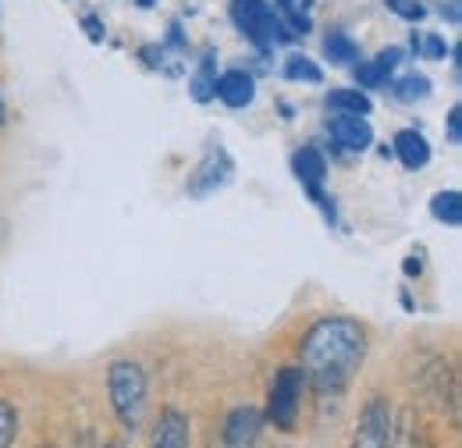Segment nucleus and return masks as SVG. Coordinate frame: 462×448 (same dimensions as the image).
Segmentation results:
<instances>
[{"label":"nucleus","instance_id":"f257e3e1","mask_svg":"<svg viewBox=\"0 0 462 448\" xmlns=\"http://www.w3.org/2000/svg\"><path fill=\"white\" fill-rule=\"evenodd\" d=\"M366 363V331L352 317H320L299 345V370L320 395H338Z\"/></svg>","mask_w":462,"mask_h":448},{"label":"nucleus","instance_id":"f03ea898","mask_svg":"<svg viewBox=\"0 0 462 448\" xmlns=\"http://www.w3.org/2000/svg\"><path fill=\"white\" fill-rule=\"evenodd\" d=\"M107 392H111V409H115L117 424L128 434H139L143 431V420H146V409H150V385H146L143 367L132 363V359L111 363V370H107Z\"/></svg>","mask_w":462,"mask_h":448},{"label":"nucleus","instance_id":"7ed1b4c3","mask_svg":"<svg viewBox=\"0 0 462 448\" xmlns=\"http://www.w3.org/2000/svg\"><path fill=\"white\" fill-rule=\"evenodd\" d=\"M231 22L260 51H267L274 43H291L295 40V33L285 25V18L274 14V7H267L263 0H231Z\"/></svg>","mask_w":462,"mask_h":448},{"label":"nucleus","instance_id":"20e7f679","mask_svg":"<svg viewBox=\"0 0 462 448\" xmlns=\"http://www.w3.org/2000/svg\"><path fill=\"white\" fill-rule=\"evenodd\" d=\"M302 392H306V374H302L299 367L278 370V378H274V385H271V395H267V420H271L278 431H295Z\"/></svg>","mask_w":462,"mask_h":448},{"label":"nucleus","instance_id":"39448f33","mask_svg":"<svg viewBox=\"0 0 462 448\" xmlns=\"http://www.w3.org/2000/svg\"><path fill=\"white\" fill-rule=\"evenodd\" d=\"M231 178H235V164H231L228 150L225 146H210L207 150V157L196 164V171L189 174V196H196V200H203V196H210V192H217V189H225Z\"/></svg>","mask_w":462,"mask_h":448},{"label":"nucleus","instance_id":"423d86ee","mask_svg":"<svg viewBox=\"0 0 462 448\" xmlns=\"http://www.w3.org/2000/svg\"><path fill=\"white\" fill-rule=\"evenodd\" d=\"M392 434H395L392 402L370 398V402L363 406V413H359V424H356V445H363V448L392 445Z\"/></svg>","mask_w":462,"mask_h":448},{"label":"nucleus","instance_id":"0eeeda50","mask_svg":"<svg viewBox=\"0 0 462 448\" xmlns=\"http://www.w3.org/2000/svg\"><path fill=\"white\" fill-rule=\"evenodd\" d=\"M328 135H331V143H335L338 150H346V154H363V150H370V143H374V128H370L366 114H335V117L328 121Z\"/></svg>","mask_w":462,"mask_h":448},{"label":"nucleus","instance_id":"6e6552de","mask_svg":"<svg viewBox=\"0 0 462 448\" xmlns=\"http://www.w3.org/2000/svg\"><path fill=\"white\" fill-rule=\"evenodd\" d=\"M260 431H263V413L256 406H238V409H231L228 420H225V445H253L260 438Z\"/></svg>","mask_w":462,"mask_h":448},{"label":"nucleus","instance_id":"1a4fd4ad","mask_svg":"<svg viewBox=\"0 0 462 448\" xmlns=\"http://www.w3.org/2000/svg\"><path fill=\"white\" fill-rule=\"evenodd\" d=\"M214 97H217L221 104L235 107V111H242V107H249V104L256 100V79H253L249 71H242V68H231V71H225V75L217 79Z\"/></svg>","mask_w":462,"mask_h":448},{"label":"nucleus","instance_id":"9d476101","mask_svg":"<svg viewBox=\"0 0 462 448\" xmlns=\"http://www.w3.org/2000/svg\"><path fill=\"white\" fill-rule=\"evenodd\" d=\"M291 168H295V178L302 182V189H306L317 203H324V196H320V185H324V178H328V161H324V154H320L317 146H302V150L295 154Z\"/></svg>","mask_w":462,"mask_h":448},{"label":"nucleus","instance_id":"9b49d317","mask_svg":"<svg viewBox=\"0 0 462 448\" xmlns=\"http://www.w3.org/2000/svg\"><path fill=\"white\" fill-rule=\"evenodd\" d=\"M392 154H395V157L402 161V168H409V171H423L430 164V143H427L423 132H416V128H402V132L395 135Z\"/></svg>","mask_w":462,"mask_h":448},{"label":"nucleus","instance_id":"f8f14e48","mask_svg":"<svg viewBox=\"0 0 462 448\" xmlns=\"http://www.w3.org/2000/svg\"><path fill=\"white\" fill-rule=\"evenodd\" d=\"M189 442H192V434H189V416H185L181 409L168 406V409L161 413L157 427H153V445L157 448H185Z\"/></svg>","mask_w":462,"mask_h":448},{"label":"nucleus","instance_id":"ddd939ff","mask_svg":"<svg viewBox=\"0 0 462 448\" xmlns=\"http://www.w3.org/2000/svg\"><path fill=\"white\" fill-rule=\"evenodd\" d=\"M214 86H217V61H214V54H207L199 61L196 75L189 79V93H192L196 104H210L214 100Z\"/></svg>","mask_w":462,"mask_h":448},{"label":"nucleus","instance_id":"4468645a","mask_svg":"<svg viewBox=\"0 0 462 448\" xmlns=\"http://www.w3.org/2000/svg\"><path fill=\"white\" fill-rule=\"evenodd\" d=\"M430 214H434L441 224H448V228H459L462 224V196L456 192V189L438 192V196L430 200Z\"/></svg>","mask_w":462,"mask_h":448},{"label":"nucleus","instance_id":"2eb2a0df","mask_svg":"<svg viewBox=\"0 0 462 448\" xmlns=\"http://www.w3.org/2000/svg\"><path fill=\"white\" fill-rule=\"evenodd\" d=\"M285 79L289 82H306V86H320L324 71H320V64H313L306 54H289L285 57Z\"/></svg>","mask_w":462,"mask_h":448},{"label":"nucleus","instance_id":"dca6fc26","mask_svg":"<svg viewBox=\"0 0 462 448\" xmlns=\"http://www.w3.org/2000/svg\"><path fill=\"white\" fill-rule=\"evenodd\" d=\"M328 107L335 114H370V97L363 93V89H335L331 97H328Z\"/></svg>","mask_w":462,"mask_h":448},{"label":"nucleus","instance_id":"f3484780","mask_svg":"<svg viewBox=\"0 0 462 448\" xmlns=\"http://www.w3.org/2000/svg\"><path fill=\"white\" fill-rule=\"evenodd\" d=\"M278 7H282V18H285V25H289L295 36H302V33L313 29V22H310L313 0H278Z\"/></svg>","mask_w":462,"mask_h":448},{"label":"nucleus","instance_id":"a211bd4d","mask_svg":"<svg viewBox=\"0 0 462 448\" xmlns=\"http://www.w3.org/2000/svg\"><path fill=\"white\" fill-rule=\"evenodd\" d=\"M324 54H328L331 64H356L359 61V47L348 40L346 33H331L324 40Z\"/></svg>","mask_w":462,"mask_h":448},{"label":"nucleus","instance_id":"6ab92c4d","mask_svg":"<svg viewBox=\"0 0 462 448\" xmlns=\"http://www.w3.org/2000/svg\"><path fill=\"white\" fill-rule=\"evenodd\" d=\"M392 89H395V97H399L402 104H416V100L430 97V79H427V75H405Z\"/></svg>","mask_w":462,"mask_h":448},{"label":"nucleus","instance_id":"aec40b11","mask_svg":"<svg viewBox=\"0 0 462 448\" xmlns=\"http://www.w3.org/2000/svg\"><path fill=\"white\" fill-rule=\"evenodd\" d=\"M412 54H423V57H434V61H441V57L448 54V43H445V36H438V33H420V36H412Z\"/></svg>","mask_w":462,"mask_h":448},{"label":"nucleus","instance_id":"412c9836","mask_svg":"<svg viewBox=\"0 0 462 448\" xmlns=\"http://www.w3.org/2000/svg\"><path fill=\"white\" fill-rule=\"evenodd\" d=\"M356 82H359V89H377V86L388 82V75L381 71L377 61H359L356 64Z\"/></svg>","mask_w":462,"mask_h":448},{"label":"nucleus","instance_id":"4be33fe9","mask_svg":"<svg viewBox=\"0 0 462 448\" xmlns=\"http://www.w3.org/2000/svg\"><path fill=\"white\" fill-rule=\"evenodd\" d=\"M14 434H18V413H14V406H11V402H4V398H0V448L11 445V442H14Z\"/></svg>","mask_w":462,"mask_h":448},{"label":"nucleus","instance_id":"5701e85b","mask_svg":"<svg viewBox=\"0 0 462 448\" xmlns=\"http://www.w3.org/2000/svg\"><path fill=\"white\" fill-rule=\"evenodd\" d=\"M388 7H392L399 18H405V22H420V18L427 14V7H423L420 0H388Z\"/></svg>","mask_w":462,"mask_h":448},{"label":"nucleus","instance_id":"b1692460","mask_svg":"<svg viewBox=\"0 0 462 448\" xmlns=\"http://www.w3.org/2000/svg\"><path fill=\"white\" fill-rule=\"evenodd\" d=\"M402 57H405L402 47H388V51H381V54H377V64H381V71H384V75L392 79V71H399Z\"/></svg>","mask_w":462,"mask_h":448},{"label":"nucleus","instance_id":"393cba45","mask_svg":"<svg viewBox=\"0 0 462 448\" xmlns=\"http://www.w3.org/2000/svg\"><path fill=\"white\" fill-rule=\"evenodd\" d=\"M448 143H452V146H459L462 143V107L459 104L448 111Z\"/></svg>","mask_w":462,"mask_h":448},{"label":"nucleus","instance_id":"a878e982","mask_svg":"<svg viewBox=\"0 0 462 448\" xmlns=\"http://www.w3.org/2000/svg\"><path fill=\"white\" fill-rule=\"evenodd\" d=\"M82 29L89 33V40H93V43H104V36H107L104 22H100V18H93V14H86V18H82Z\"/></svg>","mask_w":462,"mask_h":448},{"label":"nucleus","instance_id":"bb28decb","mask_svg":"<svg viewBox=\"0 0 462 448\" xmlns=\"http://www.w3.org/2000/svg\"><path fill=\"white\" fill-rule=\"evenodd\" d=\"M168 47H174V51L185 47V36H181V25L178 22H171V29H168Z\"/></svg>","mask_w":462,"mask_h":448},{"label":"nucleus","instance_id":"cd10ccee","mask_svg":"<svg viewBox=\"0 0 462 448\" xmlns=\"http://www.w3.org/2000/svg\"><path fill=\"white\" fill-rule=\"evenodd\" d=\"M441 14H448V22H452V25H459V0H448V7H445V4H441Z\"/></svg>","mask_w":462,"mask_h":448},{"label":"nucleus","instance_id":"c85d7f7f","mask_svg":"<svg viewBox=\"0 0 462 448\" xmlns=\"http://www.w3.org/2000/svg\"><path fill=\"white\" fill-rule=\"evenodd\" d=\"M420 271H423V264H420L416 257H409V260H405V275H420Z\"/></svg>","mask_w":462,"mask_h":448},{"label":"nucleus","instance_id":"c756f323","mask_svg":"<svg viewBox=\"0 0 462 448\" xmlns=\"http://www.w3.org/2000/svg\"><path fill=\"white\" fill-rule=\"evenodd\" d=\"M7 125V104H4V93H0V128Z\"/></svg>","mask_w":462,"mask_h":448},{"label":"nucleus","instance_id":"7c9ffc66","mask_svg":"<svg viewBox=\"0 0 462 448\" xmlns=\"http://www.w3.org/2000/svg\"><path fill=\"white\" fill-rule=\"evenodd\" d=\"M135 4H139V7H153V0H135Z\"/></svg>","mask_w":462,"mask_h":448}]
</instances>
